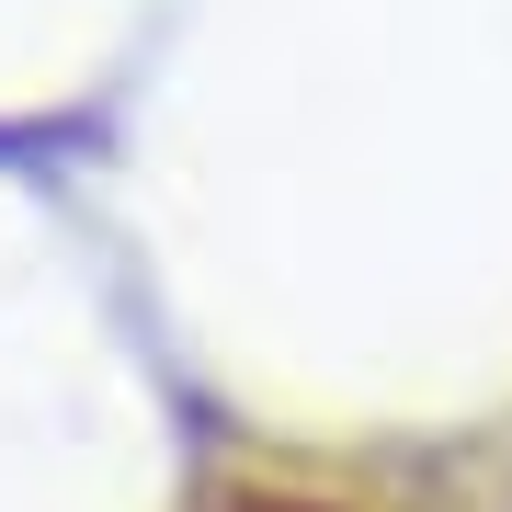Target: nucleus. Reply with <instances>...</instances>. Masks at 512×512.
<instances>
[{
	"label": "nucleus",
	"mask_w": 512,
	"mask_h": 512,
	"mask_svg": "<svg viewBox=\"0 0 512 512\" xmlns=\"http://www.w3.org/2000/svg\"><path fill=\"white\" fill-rule=\"evenodd\" d=\"M262 512H330V501H262Z\"/></svg>",
	"instance_id": "obj_1"
}]
</instances>
